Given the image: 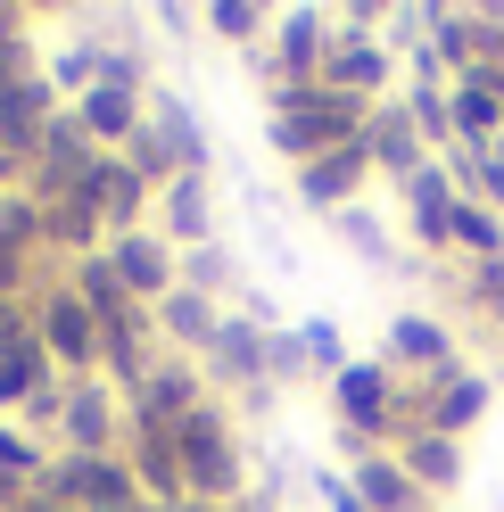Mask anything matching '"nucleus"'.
Wrapping results in <instances>:
<instances>
[{"label":"nucleus","mask_w":504,"mask_h":512,"mask_svg":"<svg viewBox=\"0 0 504 512\" xmlns=\"http://www.w3.org/2000/svg\"><path fill=\"white\" fill-rule=\"evenodd\" d=\"M348 488H356L364 512H430V496L405 479V463L389 455V446H381V455H356V463H348Z\"/></svg>","instance_id":"obj_22"},{"label":"nucleus","mask_w":504,"mask_h":512,"mask_svg":"<svg viewBox=\"0 0 504 512\" xmlns=\"http://www.w3.org/2000/svg\"><path fill=\"white\" fill-rule=\"evenodd\" d=\"M207 397H215V389H207V372H199L191 356H157V364L141 372V389L124 397V413H133V422L174 430V422H191V413H199Z\"/></svg>","instance_id":"obj_7"},{"label":"nucleus","mask_w":504,"mask_h":512,"mask_svg":"<svg viewBox=\"0 0 504 512\" xmlns=\"http://www.w3.org/2000/svg\"><path fill=\"white\" fill-rule=\"evenodd\" d=\"M34 496L42 504H67V512H141L149 504L124 455H67V446H58L50 471L34 479Z\"/></svg>","instance_id":"obj_3"},{"label":"nucleus","mask_w":504,"mask_h":512,"mask_svg":"<svg viewBox=\"0 0 504 512\" xmlns=\"http://www.w3.org/2000/svg\"><path fill=\"white\" fill-rule=\"evenodd\" d=\"M364 149H372V174H389L397 190H405V182H414V174L430 166V141H422V124L405 116V91L372 108V124H364Z\"/></svg>","instance_id":"obj_13"},{"label":"nucleus","mask_w":504,"mask_h":512,"mask_svg":"<svg viewBox=\"0 0 504 512\" xmlns=\"http://www.w3.org/2000/svg\"><path fill=\"white\" fill-rule=\"evenodd\" d=\"M364 182H372V149H364V141L323 149L314 166H298V174H290V190H298L314 215H348V207L364 199Z\"/></svg>","instance_id":"obj_10"},{"label":"nucleus","mask_w":504,"mask_h":512,"mask_svg":"<svg viewBox=\"0 0 504 512\" xmlns=\"http://www.w3.org/2000/svg\"><path fill=\"white\" fill-rule=\"evenodd\" d=\"M67 116V100H58V83L50 75H25V83H9L0 91V149L17 157V166H34V149H42V133Z\"/></svg>","instance_id":"obj_11"},{"label":"nucleus","mask_w":504,"mask_h":512,"mask_svg":"<svg viewBox=\"0 0 504 512\" xmlns=\"http://www.w3.org/2000/svg\"><path fill=\"white\" fill-rule=\"evenodd\" d=\"M75 199H91V207H100V223H108V240L116 232H141V223H149V207H157V190L133 174V166H124V157H100V166H91L83 174V190H75Z\"/></svg>","instance_id":"obj_16"},{"label":"nucleus","mask_w":504,"mask_h":512,"mask_svg":"<svg viewBox=\"0 0 504 512\" xmlns=\"http://www.w3.org/2000/svg\"><path fill=\"white\" fill-rule=\"evenodd\" d=\"M265 108H273V116H265V141L290 157V166H314L323 149L364 141V124H372L364 100H348V91H323V83H290V91H273Z\"/></svg>","instance_id":"obj_1"},{"label":"nucleus","mask_w":504,"mask_h":512,"mask_svg":"<svg viewBox=\"0 0 504 512\" xmlns=\"http://www.w3.org/2000/svg\"><path fill=\"white\" fill-rule=\"evenodd\" d=\"M381 364H389L397 380H430V372H447V364H463V356H455V331L438 323V314H389Z\"/></svg>","instance_id":"obj_12"},{"label":"nucleus","mask_w":504,"mask_h":512,"mask_svg":"<svg viewBox=\"0 0 504 512\" xmlns=\"http://www.w3.org/2000/svg\"><path fill=\"white\" fill-rule=\"evenodd\" d=\"M124 430H133L124 389H108L100 372H91V380H67V413H58L67 455H124Z\"/></svg>","instance_id":"obj_6"},{"label":"nucleus","mask_w":504,"mask_h":512,"mask_svg":"<svg viewBox=\"0 0 504 512\" xmlns=\"http://www.w3.org/2000/svg\"><path fill=\"white\" fill-rule=\"evenodd\" d=\"M455 199H463V190H455V174L438 166V157L405 182V223H414V248H422V256H447V240H455Z\"/></svg>","instance_id":"obj_18"},{"label":"nucleus","mask_w":504,"mask_h":512,"mask_svg":"<svg viewBox=\"0 0 504 512\" xmlns=\"http://www.w3.org/2000/svg\"><path fill=\"white\" fill-rule=\"evenodd\" d=\"M58 380V364H50V347L25 331L17 347H0V413H25V397H42Z\"/></svg>","instance_id":"obj_24"},{"label":"nucleus","mask_w":504,"mask_h":512,"mask_svg":"<svg viewBox=\"0 0 504 512\" xmlns=\"http://www.w3.org/2000/svg\"><path fill=\"white\" fill-rule=\"evenodd\" d=\"M149 133H157V149L174 157V182L215 166V149H207V124L191 116V100H182V91H149Z\"/></svg>","instance_id":"obj_19"},{"label":"nucleus","mask_w":504,"mask_h":512,"mask_svg":"<svg viewBox=\"0 0 504 512\" xmlns=\"http://www.w3.org/2000/svg\"><path fill=\"white\" fill-rule=\"evenodd\" d=\"M389 83H397V42H381V34H339V42H331L323 91H348V100L381 108V100H397Z\"/></svg>","instance_id":"obj_8"},{"label":"nucleus","mask_w":504,"mask_h":512,"mask_svg":"<svg viewBox=\"0 0 504 512\" xmlns=\"http://www.w3.org/2000/svg\"><path fill=\"white\" fill-rule=\"evenodd\" d=\"M34 339L50 347L58 380H91V372H100V323H91V306L67 290V281L34 290Z\"/></svg>","instance_id":"obj_4"},{"label":"nucleus","mask_w":504,"mask_h":512,"mask_svg":"<svg viewBox=\"0 0 504 512\" xmlns=\"http://www.w3.org/2000/svg\"><path fill=\"white\" fill-rule=\"evenodd\" d=\"M331 223H339V232H348V248H364V256H389V248H381L389 232H381V223H372L364 207H348V215H331Z\"/></svg>","instance_id":"obj_32"},{"label":"nucleus","mask_w":504,"mask_h":512,"mask_svg":"<svg viewBox=\"0 0 504 512\" xmlns=\"http://www.w3.org/2000/svg\"><path fill=\"white\" fill-rule=\"evenodd\" d=\"M199 25H207L215 42H232V50H265L273 9H257V0H215V9H199Z\"/></svg>","instance_id":"obj_26"},{"label":"nucleus","mask_w":504,"mask_h":512,"mask_svg":"<svg viewBox=\"0 0 504 512\" xmlns=\"http://www.w3.org/2000/svg\"><path fill=\"white\" fill-rule=\"evenodd\" d=\"M430 512H447V504H430Z\"/></svg>","instance_id":"obj_39"},{"label":"nucleus","mask_w":504,"mask_h":512,"mask_svg":"<svg viewBox=\"0 0 504 512\" xmlns=\"http://www.w3.org/2000/svg\"><path fill=\"white\" fill-rule=\"evenodd\" d=\"M298 339H306V364L323 372V380L348 372V339H339V323H323V314H314V323H298Z\"/></svg>","instance_id":"obj_28"},{"label":"nucleus","mask_w":504,"mask_h":512,"mask_svg":"<svg viewBox=\"0 0 504 512\" xmlns=\"http://www.w3.org/2000/svg\"><path fill=\"white\" fill-rule=\"evenodd\" d=\"M496 331H504V314H496Z\"/></svg>","instance_id":"obj_38"},{"label":"nucleus","mask_w":504,"mask_h":512,"mask_svg":"<svg viewBox=\"0 0 504 512\" xmlns=\"http://www.w3.org/2000/svg\"><path fill=\"white\" fill-rule=\"evenodd\" d=\"M67 290H75V298L91 306V323H100V339H108V331H124V323H141V314H149V306H141L133 290H124V273L108 265V248H100V256H83V265H67Z\"/></svg>","instance_id":"obj_20"},{"label":"nucleus","mask_w":504,"mask_h":512,"mask_svg":"<svg viewBox=\"0 0 504 512\" xmlns=\"http://www.w3.org/2000/svg\"><path fill=\"white\" fill-rule=\"evenodd\" d=\"M0 471H9V479H25V488H34V479L50 471L42 438H25V422H9V413H0Z\"/></svg>","instance_id":"obj_27"},{"label":"nucleus","mask_w":504,"mask_h":512,"mask_svg":"<svg viewBox=\"0 0 504 512\" xmlns=\"http://www.w3.org/2000/svg\"><path fill=\"white\" fill-rule=\"evenodd\" d=\"M314 496H323L331 512H364V504H356V488H348V471H314Z\"/></svg>","instance_id":"obj_33"},{"label":"nucleus","mask_w":504,"mask_h":512,"mask_svg":"<svg viewBox=\"0 0 504 512\" xmlns=\"http://www.w3.org/2000/svg\"><path fill=\"white\" fill-rule=\"evenodd\" d=\"M17 174H25V166H17L9 149H0V199H9V190H17Z\"/></svg>","instance_id":"obj_36"},{"label":"nucleus","mask_w":504,"mask_h":512,"mask_svg":"<svg viewBox=\"0 0 504 512\" xmlns=\"http://www.w3.org/2000/svg\"><path fill=\"white\" fill-rule=\"evenodd\" d=\"M17 512H67V504H42V496H34V488H25V504H17Z\"/></svg>","instance_id":"obj_37"},{"label":"nucleus","mask_w":504,"mask_h":512,"mask_svg":"<svg viewBox=\"0 0 504 512\" xmlns=\"http://www.w3.org/2000/svg\"><path fill=\"white\" fill-rule=\"evenodd\" d=\"M389 455L405 463V479H414V488L438 504V496H455L463 488V438H438V430H405Z\"/></svg>","instance_id":"obj_21"},{"label":"nucleus","mask_w":504,"mask_h":512,"mask_svg":"<svg viewBox=\"0 0 504 512\" xmlns=\"http://www.w3.org/2000/svg\"><path fill=\"white\" fill-rule=\"evenodd\" d=\"M182 290H199V298H248V281H240V256L224 248V240H207V248H191L182 256Z\"/></svg>","instance_id":"obj_25"},{"label":"nucleus","mask_w":504,"mask_h":512,"mask_svg":"<svg viewBox=\"0 0 504 512\" xmlns=\"http://www.w3.org/2000/svg\"><path fill=\"white\" fill-rule=\"evenodd\" d=\"M108 265L124 273V290H133L141 306H157V298L182 281V248H166V240L141 223V232H116V240H108Z\"/></svg>","instance_id":"obj_15"},{"label":"nucleus","mask_w":504,"mask_h":512,"mask_svg":"<svg viewBox=\"0 0 504 512\" xmlns=\"http://www.w3.org/2000/svg\"><path fill=\"white\" fill-rule=\"evenodd\" d=\"M314 364H306V339L298 331H273V389H298Z\"/></svg>","instance_id":"obj_30"},{"label":"nucleus","mask_w":504,"mask_h":512,"mask_svg":"<svg viewBox=\"0 0 504 512\" xmlns=\"http://www.w3.org/2000/svg\"><path fill=\"white\" fill-rule=\"evenodd\" d=\"M34 265H42L34 248H9V240H0V298H9V306H25V290H34Z\"/></svg>","instance_id":"obj_29"},{"label":"nucleus","mask_w":504,"mask_h":512,"mask_svg":"<svg viewBox=\"0 0 504 512\" xmlns=\"http://www.w3.org/2000/svg\"><path fill=\"white\" fill-rule=\"evenodd\" d=\"M463 298H471V306H488V314H504V256H496V265H471V273H463Z\"/></svg>","instance_id":"obj_31"},{"label":"nucleus","mask_w":504,"mask_h":512,"mask_svg":"<svg viewBox=\"0 0 504 512\" xmlns=\"http://www.w3.org/2000/svg\"><path fill=\"white\" fill-rule=\"evenodd\" d=\"M149 323H157V347H166V356H191V364H199L207 347H215V331H224V306L174 281V290L149 306Z\"/></svg>","instance_id":"obj_14"},{"label":"nucleus","mask_w":504,"mask_h":512,"mask_svg":"<svg viewBox=\"0 0 504 512\" xmlns=\"http://www.w3.org/2000/svg\"><path fill=\"white\" fill-rule=\"evenodd\" d=\"M42 248H58L67 265L100 256V248H108V223H100V207H91V199H58V207H42Z\"/></svg>","instance_id":"obj_23"},{"label":"nucleus","mask_w":504,"mask_h":512,"mask_svg":"<svg viewBox=\"0 0 504 512\" xmlns=\"http://www.w3.org/2000/svg\"><path fill=\"white\" fill-rule=\"evenodd\" d=\"M331 42H339L331 9H273V34H265V75H273V91H290V83H323Z\"/></svg>","instance_id":"obj_5"},{"label":"nucleus","mask_w":504,"mask_h":512,"mask_svg":"<svg viewBox=\"0 0 504 512\" xmlns=\"http://www.w3.org/2000/svg\"><path fill=\"white\" fill-rule=\"evenodd\" d=\"M182 446V479H191V504H240L248 496V455H240V413L224 397H207L191 422H174Z\"/></svg>","instance_id":"obj_2"},{"label":"nucleus","mask_w":504,"mask_h":512,"mask_svg":"<svg viewBox=\"0 0 504 512\" xmlns=\"http://www.w3.org/2000/svg\"><path fill=\"white\" fill-rule=\"evenodd\" d=\"M9 42H25V9H9V0H0V50Z\"/></svg>","instance_id":"obj_34"},{"label":"nucleus","mask_w":504,"mask_h":512,"mask_svg":"<svg viewBox=\"0 0 504 512\" xmlns=\"http://www.w3.org/2000/svg\"><path fill=\"white\" fill-rule=\"evenodd\" d=\"M124 463H133V479H141L149 504H191V479H182V446H174V430L133 422V430H124Z\"/></svg>","instance_id":"obj_17"},{"label":"nucleus","mask_w":504,"mask_h":512,"mask_svg":"<svg viewBox=\"0 0 504 512\" xmlns=\"http://www.w3.org/2000/svg\"><path fill=\"white\" fill-rule=\"evenodd\" d=\"M149 232L166 240V248H207L215 240V174H182V182H166L157 190V207H149Z\"/></svg>","instance_id":"obj_9"},{"label":"nucleus","mask_w":504,"mask_h":512,"mask_svg":"<svg viewBox=\"0 0 504 512\" xmlns=\"http://www.w3.org/2000/svg\"><path fill=\"white\" fill-rule=\"evenodd\" d=\"M224 512H281V504H273V488H248V496H240V504H224Z\"/></svg>","instance_id":"obj_35"}]
</instances>
